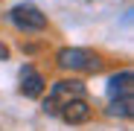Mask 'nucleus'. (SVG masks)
Here are the masks:
<instances>
[{
  "instance_id": "f257e3e1",
  "label": "nucleus",
  "mask_w": 134,
  "mask_h": 131,
  "mask_svg": "<svg viewBox=\"0 0 134 131\" xmlns=\"http://www.w3.org/2000/svg\"><path fill=\"white\" fill-rule=\"evenodd\" d=\"M58 67L82 70V73H99L102 58L93 50H85V47H64V50H58Z\"/></svg>"
},
{
  "instance_id": "f03ea898",
  "label": "nucleus",
  "mask_w": 134,
  "mask_h": 131,
  "mask_svg": "<svg viewBox=\"0 0 134 131\" xmlns=\"http://www.w3.org/2000/svg\"><path fill=\"white\" fill-rule=\"evenodd\" d=\"M79 96H85V82H76V79L55 82V84L50 87V96L44 99V111H47L50 117H55L70 99H79Z\"/></svg>"
},
{
  "instance_id": "7ed1b4c3",
  "label": "nucleus",
  "mask_w": 134,
  "mask_h": 131,
  "mask_svg": "<svg viewBox=\"0 0 134 131\" xmlns=\"http://www.w3.org/2000/svg\"><path fill=\"white\" fill-rule=\"evenodd\" d=\"M12 24L20 29V32H41V29H47V15H44L35 3H18L12 12Z\"/></svg>"
},
{
  "instance_id": "20e7f679",
  "label": "nucleus",
  "mask_w": 134,
  "mask_h": 131,
  "mask_svg": "<svg viewBox=\"0 0 134 131\" xmlns=\"http://www.w3.org/2000/svg\"><path fill=\"white\" fill-rule=\"evenodd\" d=\"M58 114H61L64 122H70V125H82V122L91 119V105H87L85 96H79V99H70Z\"/></svg>"
},
{
  "instance_id": "39448f33",
  "label": "nucleus",
  "mask_w": 134,
  "mask_h": 131,
  "mask_svg": "<svg viewBox=\"0 0 134 131\" xmlns=\"http://www.w3.org/2000/svg\"><path fill=\"white\" fill-rule=\"evenodd\" d=\"M44 87H47V82H44V76L35 67H24V70H20V93H24V96L38 99L44 93Z\"/></svg>"
},
{
  "instance_id": "423d86ee",
  "label": "nucleus",
  "mask_w": 134,
  "mask_h": 131,
  "mask_svg": "<svg viewBox=\"0 0 134 131\" xmlns=\"http://www.w3.org/2000/svg\"><path fill=\"white\" fill-rule=\"evenodd\" d=\"M131 79H134L131 70H122V73H117V76H111V82H108V96H111V99H131Z\"/></svg>"
},
{
  "instance_id": "0eeeda50",
  "label": "nucleus",
  "mask_w": 134,
  "mask_h": 131,
  "mask_svg": "<svg viewBox=\"0 0 134 131\" xmlns=\"http://www.w3.org/2000/svg\"><path fill=\"white\" fill-rule=\"evenodd\" d=\"M111 102H114V105H111V114H114V117H131V111H134L131 102L134 99H111Z\"/></svg>"
},
{
  "instance_id": "6e6552de",
  "label": "nucleus",
  "mask_w": 134,
  "mask_h": 131,
  "mask_svg": "<svg viewBox=\"0 0 134 131\" xmlns=\"http://www.w3.org/2000/svg\"><path fill=\"white\" fill-rule=\"evenodd\" d=\"M0 58H9V47H3V44H0Z\"/></svg>"
}]
</instances>
